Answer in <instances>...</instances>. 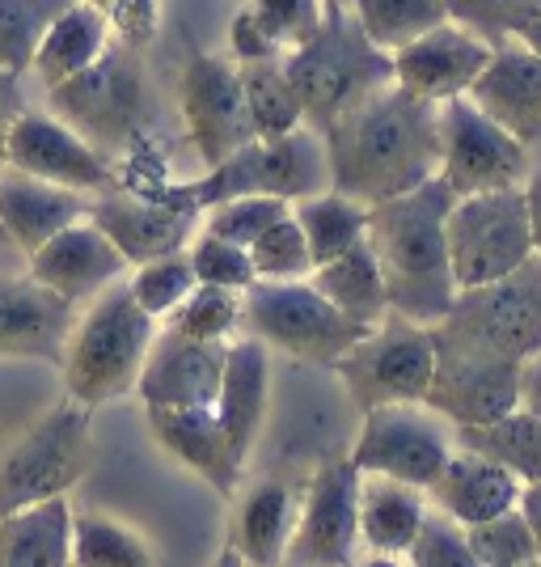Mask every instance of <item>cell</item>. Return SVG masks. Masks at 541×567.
<instances>
[{
  "instance_id": "db71d44e",
  "label": "cell",
  "mask_w": 541,
  "mask_h": 567,
  "mask_svg": "<svg viewBox=\"0 0 541 567\" xmlns=\"http://www.w3.org/2000/svg\"><path fill=\"white\" fill-rule=\"evenodd\" d=\"M520 406H529L533 415H541V355H533L520 369Z\"/></svg>"
},
{
  "instance_id": "7402d4cb",
  "label": "cell",
  "mask_w": 541,
  "mask_h": 567,
  "mask_svg": "<svg viewBox=\"0 0 541 567\" xmlns=\"http://www.w3.org/2000/svg\"><path fill=\"white\" fill-rule=\"evenodd\" d=\"M225 352L229 343H204L157 327L132 394L144 406H212L225 373Z\"/></svg>"
},
{
  "instance_id": "836d02e7",
  "label": "cell",
  "mask_w": 541,
  "mask_h": 567,
  "mask_svg": "<svg viewBox=\"0 0 541 567\" xmlns=\"http://www.w3.org/2000/svg\"><path fill=\"white\" fill-rule=\"evenodd\" d=\"M452 441L499 462L503 471L517 474L520 483L541 478V415H533L529 406H512L508 415L482 427H461V432H452Z\"/></svg>"
},
{
  "instance_id": "11a10c76",
  "label": "cell",
  "mask_w": 541,
  "mask_h": 567,
  "mask_svg": "<svg viewBox=\"0 0 541 567\" xmlns=\"http://www.w3.org/2000/svg\"><path fill=\"white\" fill-rule=\"evenodd\" d=\"M512 39H517L520 48H529L541 60V9H533V13H529L517 30H512Z\"/></svg>"
},
{
  "instance_id": "44dd1931",
  "label": "cell",
  "mask_w": 541,
  "mask_h": 567,
  "mask_svg": "<svg viewBox=\"0 0 541 567\" xmlns=\"http://www.w3.org/2000/svg\"><path fill=\"white\" fill-rule=\"evenodd\" d=\"M25 276L51 288L55 297H64L81 309L94 301L97 292H106L111 284L127 276V259L111 246V237L97 229L94 220H76L69 229L48 237L34 255H25Z\"/></svg>"
},
{
  "instance_id": "94428289",
  "label": "cell",
  "mask_w": 541,
  "mask_h": 567,
  "mask_svg": "<svg viewBox=\"0 0 541 567\" xmlns=\"http://www.w3.org/2000/svg\"><path fill=\"white\" fill-rule=\"evenodd\" d=\"M520 567H541V559H533V564H520Z\"/></svg>"
},
{
  "instance_id": "7c38bea8",
  "label": "cell",
  "mask_w": 541,
  "mask_h": 567,
  "mask_svg": "<svg viewBox=\"0 0 541 567\" xmlns=\"http://www.w3.org/2000/svg\"><path fill=\"white\" fill-rule=\"evenodd\" d=\"M452 445V427L427 402H389L355 420L347 462L360 474H385L427 492L445 471Z\"/></svg>"
},
{
  "instance_id": "ffe728a7",
  "label": "cell",
  "mask_w": 541,
  "mask_h": 567,
  "mask_svg": "<svg viewBox=\"0 0 541 567\" xmlns=\"http://www.w3.org/2000/svg\"><path fill=\"white\" fill-rule=\"evenodd\" d=\"M271 390H275L271 352L262 348L259 339H250V334L229 339L225 373H220V390H216L212 411L241 471L250 466V457L262 445V432H267V420H271Z\"/></svg>"
},
{
  "instance_id": "ac0fdd59",
  "label": "cell",
  "mask_w": 541,
  "mask_h": 567,
  "mask_svg": "<svg viewBox=\"0 0 541 567\" xmlns=\"http://www.w3.org/2000/svg\"><path fill=\"white\" fill-rule=\"evenodd\" d=\"M491 48L495 43H487L478 30L461 25L457 18H448L436 30L419 34L415 43L394 51L389 55V76L410 97L440 106L448 97L470 94L478 72L487 69V60H491Z\"/></svg>"
},
{
  "instance_id": "5b68a950",
  "label": "cell",
  "mask_w": 541,
  "mask_h": 567,
  "mask_svg": "<svg viewBox=\"0 0 541 567\" xmlns=\"http://www.w3.org/2000/svg\"><path fill=\"white\" fill-rule=\"evenodd\" d=\"M48 111L64 118L81 141L94 144L102 157L118 162L141 136H148L153 102H148L144 60L136 51L111 43L90 69L51 85Z\"/></svg>"
},
{
  "instance_id": "4316f807",
  "label": "cell",
  "mask_w": 541,
  "mask_h": 567,
  "mask_svg": "<svg viewBox=\"0 0 541 567\" xmlns=\"http://www.w3.org/2000/svg\"><path fill=\"white\" fill-rule=\"evenodd\" d=\"M90 204H94V195H81V190L55 187V183H43V178L4 169L0 174V237L13 250L34 255L48 237H55L60 229L76 225V220H85Z\"/></svg>"
},
{
  "instance_id": "4dcf8cb0",
  "label": "cell",
  "mask_w": 541,
  "mask_h": 567,
  "mask_svg": "<svg viewBox=\"0 0 541 567\" xmlns=\"http://www.w3.org/2000/svg\"><path fill=\"white\" fill-rule=\"evenodd\" d=\"M106 48H111L106 13L97 4H90V0H72L69 9L55 13L48 34L39 39L30 72L43 81V90H51V85L76 76L81 69H90Z\"/></svg>"
},
{
  "instance_id": "681fc988",
  "label": "cell",
  "mask_w": 541,
  "mask_h": 567,
  "mask_svg": "<svg viewBox=\"0 0 541 567\" xmlns=\"http://www.w3.org/2000/svg\"><path fill=\"white\" fill-rule=\"evenodd\" d=\"M283 51L262 34V25L254 22L250 9H237L229 22V60L233 64H254V60H280Z\"/></svg>"
},
{
  "instance_id": "d6a6232c",
  "label": "cell",
  "mask_w": 541,
  "mask_h": 567,
  "mask_svg": "<svg viewBox=\"0 0 541 567\" xmlns=\"http://www.w3.org/2000/svg\"><path fill=\"white\" fill-rule=\"evenodd\" d=\"M292 220L301 225L309 246V259L313 267L318 262L339 259L343 250H352L355 241H364V229H368V204H360L343 190H318V195H305L292 204Z\"/></svg>"
},
{
  "instance_id": "c3c4849f",
  "label": "cell",
  "mask_w": 541,
  "mask_h": 567,
  "mask_svg": "<svg viewBox=\"0 0 541 567\" xmlns=\"http://www.w3.org/2000/svg\"><path fill=\"white\" fill-rule=\"evenodd\" d=\"M102 13H106L111 43H118V48L144 55V51L157 43L162 0H111V4H102Z\"/></svg>"
},
{
  "instance_id": "74e56055",
  "label": "cell",
  "mask_w": 541,
  "mask_h": 567,
  "mask_svg": "<svg viewBox=\"0 0 541 567\" xmlns=\"http://www.w3.org/2000/svg\"><path fill=\"white\" fill-rule=\"evenodd\" d=\"M165 327L187 339H204V343H229L241 334V292L195 284L183 297V306L165 318Z\"/></svg>"
},
{
  "instance_id": "f35d334b",
  "label": "cell",
  "mask_w": 541,
  "mask_h": 567,
  "mask_svg": "<svg viewBox=\"0 0 541 567\" xmlns=\"http://www.w3.org/2000/svg\"><path fill=\"white\" fill-rule=\"evenodd\" d=\"M123 284H127L132 301H136L153 322H165L174 309L183 306V297L195 288V271H190L187 250H174V255H162V259L136 262L132 276Z\"/></svg>"
},
{
  "instance_id": "1f68e13d",
  "label": "cell",
  "mask_w": 541,
  "mask_h": 567,
  "mask_svg": "<svg viewBox=\"0 0 541 567\" xmlns=\"http://www.w3.org/2000/svg\"><path fill=\"white\" fill-rule=\"evenodd\" d=\"M305 280L313 284L343 318H352L355 327H377L381 318L389 313L385 280H381V267H377V259H373V250H368V241H355L352 250H343L339 259L318 262Z\"/></svg>"
},
{
  "instance_id": "4fadbf2b",
  "label": "cell",
  "mask_w": 541,
  "mask_h": 567,
  "mask_svg": "<svg viewBox=\"0 0 541 567\" xmlns=\"http://www.w3.org/2000/svg\"><path fill=\"white\" fill-rule=\"evenodd\" d=\"M431 343H436V369H431L424 402L452 432L491 424L512 406H520L524 364L487 352L470 339H457L445 327H431Z\"/></svg>"
},
{
  "instance_id": "7dc6e473",
  "label": "cell",
  "mask_w": 541,
  "mask_h": 567,
  "mask_svg": "<svg viewBox=\"0 0 541 567\" xmlns=\"http://www.w3.org/2000/svg\"><path fill=\"white\" fill-rule=\"evenodd\" d=\"M533 9H541V0H448V13L461 25L478 30L487 43L512 39V30H517Z\"/></svg>"
},
{
  "instance_id": "b9f144b4",
  "label": "cell",
  "mask_w": 541,
  "mask_h": 567,
  "mask_svg": "<svg viewBox=\"0 0 541 567\" xmlns=\"http://www.w3.org/2000/svg\"><path fill=\"white\" fill-rule=\"evenodd\" d=\"M461 529H466V543H470L478 567H520L538 559V543L517 508L491 520H478V525H461Z\"/></svg>"
},
{
  "instance_id": "83f0119b",
  "label": "cell",
  "mask_w": 541,
  "mask_h": 567,
  "mask_svg": "<svg viewBox=\"0 0 541 567\" xmlns=\"http://www.w3.org/2000/svg\"><path fill=\"white\" fill-rule=\"evenodd\" d=\"M520 487L524 483L512 471H503L499 462L466 450V445H452L445 471L427 487V504L457 525H478V520H491L517 508Z\"/></svg>"
},
{
  "instance_id": "f5cc1de1",
  "label": "cell",
  "mask_w": 541,
  "mask_h": 567,
  "mask_svg": "<svg viewBox=\"0 0 541 567\" xmlns=\"http://www.w3.org/2000/svg\"><path fill=\"white\" fill-rule=\"evenodd\" d=\"M517 513L524 517V525H529V534H533V543H538V559H541V478L520 487Z\"/></svg>"
},
{
  "instance_id": "ab89813d",
  "label": "cell",
  "mask_w": 541,
  "mask_h": 567,
  "mask_svg": "<svg viewBox=\"0 0 541 567\" xmlns=\"http://www.w3.org/2000/svg\"><path fill=\"white\" fill-rule=\"evenodd\" d=\"M72 0H0V69L22 76L60 9Z\"/></svg>"
},
{
  "instance_id": "2e32d148",
  "label": "cell",
  "mask_w": 541,
  "mask_h": 567,
  "mask_svg": "<svg viewBox=\"0 0 541 567\" xmlns=\"http://www.w3.org/2000/svg\"><path fill=\"white\" fill-rule=\"evenodd\" d=\"M178 111L204 169L220 166L241 144L254 141L246 97H241V76L229 55H208V51L190 55L178 76Z\"/></svg>"
},
{
  "instance_id": "6f0895ef",
  "label": "cell",
  "mask_w": 541,
  "mask_h": 567,
  "mask_svg": "<svg viewBox=\"0 0 541 567\" xmlns=\"http://www.w3.org/2000/svg\"><path fill=\"white\" fill-rule=\"evenodd\" d=\"M212 567H254V564H246V559H241L237 550H229V546H225V550L216 555V564H212Z\"/></svg>"
},
{
  "instance_id": "680465c9",
  "label": "cell",
  "mask_w": 541,
  "mask_h": 567,
  "mask_svg": "<svg viewBox=\"0 0 541 567\" xmlns=\"http://www.w3.org/2000/svg\"><path fill=\"white\" fill-rule=\"evenodd\" d=\"M347 4H352V0H322L326 13H339V9H347Z\"/></svg>"
},
{
  "instance_id": "d6986e66",
  "label": "cell",
  "mask_w": 541,
  "mask_h": 567,
  "mask_svg": "<svg viewBox=\"0 0 541 567\" xmlns=\"http://www.w3.org/2000/svg\"><path fill=\"white\" fill-rule=\"evenodd\" d=\"M90 220L111 237V246L127 259V267L187 250V241L199 229V213H190L174 199H162V195H136L123 187L94 195Z\"/></svg>"
},
{
  "instance_id": "e575fe53",
  "label": "cell",
  "mask_w": 541,
  "mask_h": 567,
  "mask_svg": "<svg viewBox=\"0 0 541 567\" xmlns=\"http://www.w3.org/2000/svg\"><path fill=\"white\" fill-rule=\"evenodd\" d=\"M241 76V97H246V115L254 127V141H280L288 132L305 127L301 97L292 90L288 72L280 60H254V64H237Z\"/></svg>"
},
{
  "instance_id": "60d3db41",
  "label": "cell",
  "mask_w": 541,
  "mask_h": 567,
  "mask_svg": "<svg viewBox=\"0 0 541 567\" xmlns=\"http://www.w3.org/2000/svg\"><path fill=\"white\" fill-rule=\"evenodd\" d=\"M246 250H250V262H254V276L259 280H305L309 271H313L305 234L292 220V208L275 225H267Z\"/></svg>"
},
{
  "instance_id": "f907efd6",
  "label": "cell",
  "mask_w": 541,
  "mask_h": 567,
  "mask_svg": "<svg viewBox=\"0 0 541 567\" xmlns=\"http://www.w3.org/2000/svg\"><path fill=\"white\" fill-rule=\"evenodd\" d=\"M25 111V97H22V76L9 69H0V148H4V136L13 127V118Z\"/></svg>"
},
{
  "instance_id": "8992f818",
  "label": "cell",
  "mask_w": 541,
  "mask_h": 567,
  "mask_svg": "<svg viewBox=\"0 0 541 567\" xmlns=\"http://www.w3.org/2000/svg\"><path fill=\"white\" fill-rule=\"evenodd\" d=\"M283 72L301 97L305 127H313V132H322L360 97H368L373 90L394 81L389 55L360 34V25L352 22L347 9L326 13L301 48L283 51Z\"/></svg>"
},
{
  "instance_id": "603a6c76",
  "label": "cell",
  "mask_w": 541,
  "mask_h": 567,
  "mask_svg": "<svg viewBox=\"0 0 541 567\" xmlns=\"http://www.w3.org/2000/svg\"><path fill=\"white\" fill-rule=\"evenodd\" d=\"M76 306L55 297L34 276H0V360L60 364Z\"/></svg>"
},
{
  "instance_id": "484cf974",
  "label": "cell",
  "mask_w": 541,
  "mask_h": 567,
  "mask_svg": "<svg viewBox=\"0 0 541 567\" xmlns=\"http://www.w3.org/2000/svg\"><path fill=\"white\" fill-rule=\"evenodd\" d=\"M148 415V432L174 462H183L190 474H199L212 492L233 499L241 487V466H237L233 450L225 441V432L216 424L212 406H144Z\"/></svg>"
},
{
  "instance_id": "7bdbcfd3",
  "label": "cell",
  "mask_w": 541,
  "mask_h": 567,
  "mask_svg": "<svg viewBox=\"0 0 541 567\" xmlns=\"http://www.w3.org/2000/svg\"><path fill=\"white\" fill-rule=\"evenodd\" d=\"M187 259H190V271H195V284L246 292L250 284L259 280L254 276V262H250V250L237 246V241L208 234V229H195V237L187 241Z\"/></svg>"
},
{
  "instance_id": "52a82bcc",
  "label": "cell",
  "mask_w": 541,
  "mask_h": 567,
  "mask_svg": "<svg viewBox=\"0 0 541 567\" xmlns=\"http://www.w3.org/2000/svg\"><path fill=\"white\" fill-rule=\"evenodd\" d=\"M94 466V411L55 402L0 450V513L69 496Z\"/></svg>"
},
{
  "instance_id": "f1b7e54d",
  "label": "cell",
  "mask_w": 541,
  "mask_h": 567,
  "mask_svg": "<svg viewBox=\"0 0 541 567\" xmlns=\"http://www.w3.org/2000/svg\"><path fill=\"white\" fill-rule=\"evenodd\" d=\"M427 492L385 474H360V546L402 559L427 517Z\"/></svg>"
},
{
  "instance_id": "bcb514c9",
  "label": "cell",
  "mask_w": 541,
  "mask_h": 567,
  "mask_svg": "<svg viewBox=\"0 0 541 567\" xmlns=\"http://www.w3.org/2000/svg\"><path fill=\"white\" fill-rule=\"evenodd\" d=\"M246 9L254 13V22L262 25V34L280 51L301 48L309 34L322 25V18H326L322 0H250Z\"/></svg>"
},
{
  "instance_id": "3957f363",
  "label": "cell",
  "mask_w": 541,
  "mask_h": 567,
  "mask_svg": "<svg viewBox=\"0 0 541 567\" xmlns=\"http://www.w3.org/2000/svg\"><path fill=\"white\" fill-rule=\"evenodd\" d=\"M162 322H153L118 280L94 301L76 309L60 369H64V394L81 406H106L136 390L144 355L153 348V334Z\"/></svg>"
},
{
  "instance_id": "9f6ffc18",
  "label": "cell",
  "mask_w": 541,
  "mask_h": 567,
  "mask_svg": "<svg viewBox=\"0 0 541 567\" xmlns=\"http://www.w3.org/2000/svg\"><path fill=\"white\" fill-rule=\"evenodd\" d=\"M352 567H406V559H389V555H364Z\"/></svg>"
},
{
  "instance_id": "816d5d0a",
  "label": "cell",
  "mask_w": 541,
  "mask_h": 567,
  "mask_svg": "<svg viewBox=\"0 0 541 567\" xmlns=\"http://www.w3.org/2000/svg\"><path fill=\"white\" fill-rule=\"evenodd\" d=\"M524 190V213H529V234H533V250L541 255V166L529 169V178L520 183Z\"/></svg>"
},
{
  "instance_id": "9a60e30c",
  "label": "cell",
  "mask_w": 541,
  "mask_h": 567,
  "mask_svg": "<svg viewBox=\"0 0 541 567\" xmlns=\"http://www.w3.org/2000/svg\"><path fill=\"white\" fill-rule=\"evenodd\" d=\"M360 550V471L347 453L322 457L301 483L288 564L352 567Z\"/></svg>"
},
{
  "instance_id": "91938a15",
  "label": "cell",
  "mask_w": 541,
  "mask_h": 567,
  "mask_svg": "<svg viewBox=\"0 0 541 567\" xmlns=\"http://www.w3.org/2000/svg\"><path fill=\"white\" fill-rule=\"evenodd\" d=\"M90 4H97V9H102V4H111V0H90Z\"/></svg>"
},
{
  "instance_id": "e0dca14e",
  "label": "cell",
  "mask_w": 541,
  "mask_h": 567,
  "mask_svg": "<svg viewBox=\"0 0 541 567\" xmlns=\"http://www.w3.org/2000/svg\"><path fill=\"white\" fill-rule=\"evenodd\" d=\"M0 162L18 174L81 190V195H106L118 187L115 162L102 157L90 141H81L69 123L55 118L51 111H22L13 118L4 148H0Z\"/></svg>"
},
{
  "instance_id": "7a4b0ae2",
  "label": "cell",
  "mask_w": 541,
  "mask_h": 567,
  "mask_svg": "<svg viewBox=\"0 0 541 567\" xmlns=\"http://www.w3.org/2000/svg\"><path fill=\"white\" fill-rule=\"evenodd\" d=\"M452 199L457 195L431 174L406 195L368 204L364 241L381 267L389 313H402L424 327H436L457 297L445 246V216Z\"/></svg>"
},
{
  "instance_id": "d590c367",
  "label": "cell",
  "mask_w": 541,
  "mask_h": 567,
  "mask_svg": "<svg viewBox=\"0 0 541 567\" xmlns=\"http://www.w3.org/2000/svg\"><path fill=\"white\" fill-rule=\"evenodd\" d=\"M347 13L360 25V34L385 55H394L406 43H415L419 34L452 18L448 0H352Z\"/></svg>"
},
{
  "instance_id": "8d00e7d4",
  "label": "cell",
  "mask_w": 541,
  "mask_h": 567,
  "mask_svg": "<svg viewBox=\"0 0 541 567\" xmlns=\"http://www.w3.org/2000/svg\"><path fill=\"white\" fill-rule=\"evenodd\" d=\"M72 567H157V555L127 520L72 508Z\"/></svg>"
},
{
  "instance_id": "9c48e42d",
  "label": "cell",
  "mask_w": 541,
  "mask_h": 567,
  "mask_svg": "<svg viewBox=\"0 0 541 567\" xmlns=\"http://www.w3.org/2000/svg\"><path fill=\"white\" fill-rule=\"evenodd\" d=\"M431 369H436L431 327L410 322L402 313H385L377 327H368L334 360L330 373L347 394L355 415H364L389 402H424Z\"/></svg>"
},
{
  "instance_id": "cb8c5ba5",
  "label": "cell",
  "mask_w": 541,
  "mask_h": 567,
  "mask_svg": "<svg viewBox=\"0 0 541 567\" xmlns=\"http://www.w3.org/2000/svg\"><path fill=\"white\" fill-rule=\"evenodd\" d=\"M466 97L524 148L541 141V60L517 39L495 43L487 69L478 72Z\"/></svg>"
},
{
  "instance_id": "6da1fadb",
  "label": "cell",
  "mask_w": 541,
  "mask_h": 567,
  "mask_svg": "<svg viewBox=\"0 0 541 567\" xmlns=\"http://www.w3.org/2000/svg\"><path fill=\"white\" fill-rule=\"evenodd\" d=\"M330 187L360 204H381L427 183L440 162L436 106L419 102L394 81L360 97L322 132Z\"/></svg>"
},
{
  "instance_id": "f6af8a7d",
  "label": "cell",
  "mask_w": 541,
  "mask_h": 567,
  "mask_svg": "<svg viewBox=\"0 0 541 567\" xmlns=\"http://www.w3.org/2000/svg\"><path fill=\"white\" fill-rule=\"evenodd\" d=\"M402 559H406V567H478L470 543H466V529L436 508H427L424 525Z\"/></svg>"
},
{
  "instance_id": "277c9868",
  "label": "cell",
  "mask_w": 541,
  "mask_h": 567,
  "mask_svg": "<svg viewBox=\"0 0 541 567\" xmlns=\"http://www.w3.org/2000/svg\"><path fill=\"white\" fill-rule=\"evenodd\" d=\"M326 187L330 169L322 136L313 127H296L280 141L241 144L233 157L204 169L199 178L165 183V187L148 190V195H162V199H174L190 213H204V208H212L220 199H233V195H275L283 204H296V199L318 195Z\"/></svg>"
},
{
  "instance_id": "d4e9b609",
  "label": "cell",
  "mask_w": 541,
  "mask_h": 567,
  "mask_svg": "<svg viewBox=\"0 0 541 567\" xmlns=\"http://www.w3.org/2000/svg\"><path fill=\"white\" fill-rule=\"evenodd\" d=\"M301 483L288 474H262L250 487L233 492V517H229V550H237L254 567H283L288 543L296 525Z\"/></svg>"
},
{
  "instance_id": "f546056e",
  "label": "cell",
  "mask_w": 541,
  "mask_h": 567,
  "mask_svg": "<svg viewBox=\"0 0 541 567\" xmlns=\"http://www.w3.org/2000/svg\"><path fill=\"white\" fill-rule=\"evenodd\" d=\"M0 567H72L69 496L0 513Z\"/></svg>"
},
{
  "instance_id": "ee69618b",
  "label": "cell",
  "mask_w": 541,
  "mask_h": 567,
  "mask_svg": "<svg viewBox=\"0 0 541 567\" xmlns=\"http://www.w3.org/2000/svg\"><path fill=\"white\" fill-rule=\"evenodd\" d=\"M292 204H283L275 195H233V199H220L212 208L199 213V229L225 237V241H237V246H250L254 237L275 225Z\"/></svg>"
},
{
  "instance_id": "30bf717a",
  "label": "cell",
  "mask_w": 541,
  "mask_h": 567,
  "mask_svg": "<svg viewBox=\"0 0 541 567\" xmlns=\"http://www.w3.org/2000/svg\"><path fill=\"white\" fill-rule=\"evenodd\" d=\"M445 246L457 292L517 271L520 262L538 255L524 213V190L503 187L452 199L445 216Z\"/></svg>"
},
{
  "instance_id": "ba28073f",
  "label": "cell",
  "mask_w": 541,
  "mask_h": 567,
  "mask_svg": "<svg viewBox=\"0 0 541 567\" xmlns=\"http://www.w3.org/2000/svg\"><path fill=\"white\" fill-rule=\"evenodd\" d=\"M368 327L343 318L309 280H254L241 292V334L296 364L334 369Z\"/></svg>"
},
{
  "instance_id": "8fae6325",
  "label": "cell",
  "mask_w": 541,
  "mask_h": 567,
  "mask_svg": "<svg viewBox=\"0 0 541 567\" xmlns=\"http://www.w3.org/2000/svg\"><path fill=\"white\" fill-rule=\"evenodd\" d=\"M436 327L503 360L529 364L541 355V255L491 284L461 288Z\"/></svg>"
},
{
  "instance_id": "5bb4252c",
  "label": "cell",
  "mask_w": 541,
  "mask_h": 567,
  "mask_svg": "<svg viewBox=\"0 0 541 567\" xmlns=\"http://www.w3.org/2000/svg\"><path fill=\"white\" fill-rule=\"evenodd\" d=\"M436 132H440V162L436 178L457 199L478 190L520 187L529 178V148L508 136L495 118H487L470 97H448L436 106Z\"/></svg>"
}]
</instances>
